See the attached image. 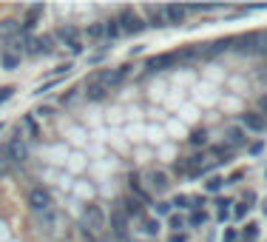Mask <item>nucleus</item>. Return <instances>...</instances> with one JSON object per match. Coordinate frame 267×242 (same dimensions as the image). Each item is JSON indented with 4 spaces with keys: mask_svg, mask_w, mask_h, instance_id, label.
<instances>
[{
    "mask_svg": "<svg viewBox=\"0 0 267 242\" xmlns=\"http://www.w3.org/2000/svg\"><path fill=\"white\" fill-rule=\"evenodd\" d=\"M85 94H88V100H102V97L108 94V88L105 86H97V83H88V91Z\"/></svg>",
    "mask_w": 267,
    "mask_h": 242,
    "instance_id": "obj_14",
    "label": "nucleus"
},
{
    "mask_svg": "<svg viewBox=\"0 0 267 242\" xmlns=\"http://www.w3.org/2000/svg\"><path fill=\"white\" fill-rule=\"evenodd\" d=\"M40 15H43V6H29L26 9V20H23V29H32Z\"/></svg>",
    "mask_w": 267,
    "mask_h": 242,
    "instance_id": "obj_12",
    "label": "nucleus"
},
{
    "mask_svg": "<svg viewBox=\"0 0 267 242\" xmlns=\"http://www.w3.org/2000/svg\"><path fill=\"white\" fill-rule=\"evenodd\" d=\"M3 154H6V160L9 162H26L29 148H26V143H20V140H12V143H6Z\"/></svg>",
    "mask_w": 267,
    "mask_h": 242,
    "instance_id": "obj_6",
    "label": "nucleus"
},
{
    "mask_svg": "<svg viewBox=\"0 0 267 242\" xmlns=\"http://www.w3.org/2000/svg\"><path fill=\"white\" fill-rule=\"evenodd\" d=\"M202 222H205V214H199V211H196V214L191 217V225H202Z\"/></svg>",
    "mask_w": 267,
    "mask_h": 242,
    "instance_id": "obj_26",
    "label": "nucleus"
},
{
    "mask_svg": "<svg viewBox=\"0 0 267 242\" xmlns=\"http://www.w3.org/2000/svg\"><path fill=\"white\" fill-rule=\"evenodd\" d=\"M219 188H222V179H219V177L208 179V191H219Z\"/></svg>",
    "mask_w": 267,
    "mask_h": 242,
    "instance_id": "obj_23",
    "label": "nucleus"
},
{
    "mask_svg": "<svg viewBox=\"0 0 267 242\" xmlns=\"http://www.w3.org/2000/svg\"><path fill=\"white\" fill-rule=\"evenodd\" d=\"M256 237H259V225H248V231H245V242H256Z\"/></svg>",
    "mask_w": 267,
    "mask_h": 242,
    "instance_id": "obj_20",
    "label": "nucleus"
},
{
    "mask_svg": "<svg viewBox=\"0 0 267 242\" xmlns=\"http://www.w3.org/2000/svg\"><path fill=\"white\" fill-rule=\"evenodd\" d=\"M145 177H148V185L153 188V191H165L168 188V174L165 171H148Z\"/></svg>",
    "mask_w": 267,
    "mask_h": 242,
    "instance_id": "obj_9",
    "label": "nucleus"
},
{
    "mask_svg": "<svg viewBox=\"0 0 267 242\" xmlns=\"http://www.w3.org/2000/svg\"><path fill=\"white\" fill-rule=\"evenodd\" d=\"M259 109H262V111L267 114V97H262V100H259Z\"/></svg>",
    "mask_w": 267,
    "mask_h": 242,
    "instance_id": "obj_29",
    "label": "nucleus"
},
{
    "mask_svg": "<svg viewBox=\"0 0 267 242\" xmlns=\"http://www.w3.org/2000/svg\"><path fill=\"white\" fill-rule=\"evenodd\" d=\"M111 231L119 242H128V217L122 208H114L111 211Z\"/></svg>",
    "mask_w": 267,
    "mask_h": 242,
    "instance_id": "obj_4",
    "label": "nucleus"
},
{
    "mask_svg": "<svg viewBox=\"0 0 267 242\" xmlns=\"http://www.w3.org/2000/svg\"><path fill=\"white\" fill-rule=\"evenodd\" d=\"M17 29H20V23H15V20H3V23H0V37H15Z\"/></svg>",
    "mask_w": 267,
    "mask_h": 242,
    "instance_id": "obj_16",
    "label": "nucleus"
},
{
    "mask_svg": "<svg viewBox=\"0 0 267 242\" xmlns=\"http://www.w3.org/2000/svg\"><path fill=\"white\" fill-rule=\"evenodd\" d=\"M51 194L46 191V188H32L29 191V205H32V211H49L51 208Z\"/></svg>",
    "mask_w": 267,
    "mask_h": 242,
    "instance_id": "obj_5",
    "label": "nucleus"
},
{
    "mask_svg": "<svg viewBox=\"0 0 267 242\" xmlns=\"http://www.w3.org/2000/svg\"><path fill=\"white\" fill-rule=\"evenodd\" d=\"M125 217H128V214H131V217H142V202H139V199H125Z\"/></svg>",
    "mask_w": 267,
    "mask_h": 242,
    "instance_id": "obj_15",
    "label": "nucleus"
},
{
    "mask_svg": "<svg viewBox=\"0 0 267 242\" xmlns=\"http://www.w3.org/2000/svg\"><path fill=\"white\" fill-rule=\"evenodd\" d=\"M117 23H122L119 29H122V32H128V34H139L142 29H145V20L136 15L134 9H122L119 17H117Z\"/></svg>",
    "mask_w": 267,
    "mask_h": 242,
    "instance_id": "obj_2",
    "label": "nucleus"
},
{
    "mask_svg": "<svg viewBox=\"0 0 267 242\" xmlns=\"http://www.w3.org/2000/svg\"><path fill=\"white\" fill-rule=\"evenodd\" d=\"M242 123H245V129H250V131H265V126H267L262 114H245Z\"/></svg>",
    "mask_w": 267,
    "mask_h": 242,
    "instance_id": "obj_11",
    "label": "nucleus"
},
{
    "mask_svg": "<svg viewBox=\"0 0 267 242\" xmlns=\"http://www.w3.org/2000/svg\"><path fill=\"white\" fill-rule=\"evenodd\" d=\"M102 32H105V29H102L100 23H94V26H91V29H88V34H91V37H100Z\"/></svg>",
    "mask_w": 267,
    "mask_h": 242,
    "instance_id": "obj_24",
    "label": "nucleus"
},
{
    "mask_svg": "<svg viewBox=\"0 0 267 242\" xmlns=\"http://www.w3.org/2000/svg\"><path fill=\"white\" fill-rule=\"evenodd\" d=\"M131 191L136 194L139 199H145V202H148V199H151V197H148V191H145V188L139 185V179H131Z\"/></svg>",
    "mask_w": 267,
    "mask_h": 242,
    "instance_id": "obj_18",
    "label": "nucleus"
},
{
    "mask_svg": "<svg viewBox=\"0 0 267 242\" xmlns=\"http://www.w3.org/2000/svg\"><path fill=\"white\" fill-rule=\"evenodd\" d=\"M239 43H245L242 51H248V54H267V32H250Z\"/></svg>",
    "mask_w": 267,
    "mask_h": 242,
    "instance_id": "obj_3",
    "label": "nucleus"
},
{
    "mask_svg": "<svg viewBox=\"0 0 267 242\" xmlns=\"http://www.w3.org/2000/svg\"><path fill=\"white\" fill-rule=\"evenodd\" d=\"M60 37L68 43V48L74 51V54H80L83 51V43H80V37H77V29H71V26H66L63 32H60Z\"/></svg>",
    "mask_w": 267,
    "mask_h": 242,
    "instance_id": "obj_8",
    "label": "nucleus"
},
{
    "mask_svg": "<svg viewBox=\"0 0 267 242\" xmlns=\"http://www.w3.org/2000/svg\"><path fill=\"white\" fill-rule=\"evenodd\" d=\"M156 211H159V214H168V211H171V205H168V202H159V205H156Z\"/></svg>",
    "mask_w": 267,
    "mask_h": 242,
    "instance_id": "obj_28",
    "label": "nucleus"
},
{
    "mask_svg": "<svg viewBox=\"0 0 267 242\" xmlns=\"http://www.w3.org/2000/svg\"><path fill=\"white\" fill-rule=\"evenodd\" d=\"M119 32H122V29H119L117 20H108V26H105V34H108V37H119Z\"/></svg>",
    "mask_w": 267,
    "mask_h": 242,
    "instance_id": "obj_19",
    "label": "nucleus"
},
{
    "mask_svg": "<svg viewBox=\"0 0 267 242\" xmlns=\"http://www.w3.org/2000/svg\"><path fill=\"white\" fill-rule=\"evenodd\" d=\"M12 94H15V88H12V86H3V88H0V103H6Z\"/></svg>",
    "mask_w": 267,
    "mask_h": 242,
    "instance_id": "obj_22",
    "label": "nucleus"
},
{
    "mask_svg": "<svg viewBox=\"0 0 267 242\" xmlns=\"http://www.w3.org/2000/svg\"><path fill=\"white\" fill-rule=\"evenodd\" d=\"M248 208H250V205H236V211H233V214L239 217V220H242V217H245V211H248Z\"/></svg>",
    "mask_w": 267,
    "mask_h": 242,
    "instance_id": "obj_27",
    "label": "nucleus"
},
{
    "mask_svg": "<svg viewBox=\"0 0 267 242\" xmlns=\"http://www.w3.org/2000/svg\"><path fill=\"white\" fill-rule=\"evenodd\" d=\"M176 60H179V54H156V57L148 60V68L165 71V68H171V66H176Z\"/></svg>",
    "mask_w": 267,
    "mask_h": 242,
    "instance_id": "obj_7",
    "label": "nucleus"
},
{
    "mask_svg": "<svg viewBox=\"0 0 267 242\" xmlns=\"http://www.w3.org/2000/svg\"><path fill=\"white\" fill-rule=\"evenodd\" d=\"M265 214H267V202H265Z\"/></svg>",
    "mask_w": 267,
    "mask_h": 242,
    "instance_id": "obj_31",
    "label": "nucleus"
},
{
    "mask_svg": "<svg viewBox=\"0 0 267 242\" xmlns=\"http://www.w3.org/2000/svg\"><path fill=\"white\" fill-rule=\"evenodd\" d=\"M108 225V220H105V211L100 205H85L83 208V228L88 234H102Z\"/></svg>",
    "mask_w": 267,
    "mask_h": 242,
    "instance_id": "obj_1",
    "label": "nucleus"
},
{
    "mask_svg": "<svg viewBox=\"0 0 267 242\" xmlns=\"http://www.w3.org/2000/svg\"><path fill=\"white\" fill-rule=\"evenodd\" d=\"M17 63H20V57H15V54H3V66H6V68H15Z\"/></svg>",
    "mask_w": 267,
    "mask_h": 242,
    "instance_id": "obj_21",
    "label": "nucleus"
},
{
    "mask_svg": "<svg viewBox=\"0 0 267 242\" xmlns=\"http://www.w3.org/2000/svg\"><path fill=\"white\" fill-rule=\"evenodd\" d=\"M145 12H148V17H151V26H168V23H165V12H162V9H153V6H148Z\"/></svg>",
    "mask_w": 267,
    "mask_h": 242,
    "instance_id": "obj_13",
    "label": "nucleus"
},
{
    "mask_svg": "<svg viewBox=\"0 0 267 242\" xmlns=\"http://www.w3.org/2000/svg\"><path fill=\"white\" fill-rule=\"evenodd\" d=\"M228 143L230 145H242L245 143V131L242 129H228Z\"/></svg>",
    "mask_w": 267,
    "mask_h": 242,
    "instance_id": "obj_17",
    "label": "nucleus"
},
{
    "mask_svg": "<svg viewBox=\"0 0 267 242\" xmlns=\"http://www.w3.org/2000/svg\"><path fill=\"white\" fill-rule=\"evenodd\" d=\"M145 231H148V234H156V231H159V222L148 220V222H145Z\"/></svg>",
    "mask_w": 267,
    "mask_h": 242,
    "instance_id": "obj_25",
    "label": "nucleus"
},
{
    "mask_svg": "<svg viewBox=\"0 0 267 242\" xmlns=\"http://www.w3.org/2000/svg\"><path fill=\"white\" fill-rule=\"evenodd\" d=\"M171 242H185V237H182V234H173V237H171Z\"/></svg>",
    "mask_w": 267,
    "mask_h": 242,
    "instance_id": "obj_30",
    "label": "nucleus"
},
{
    "mask_svg": "<svg viewBox=\"0 0 267 242\" xmlns=\"http://www.w3.org/2000/svg\"><path fill=\"white\" fill-rule=\"evenodd\" d=\"M162 12H165V23L179 26V23L185 20V9L182 6H162Z\"/></svg>",
    "mask_w": 267,
    "mask_h": 242,
    "instance_id": "obj_10",
    "label": "nucleus"
}]
</instances>
